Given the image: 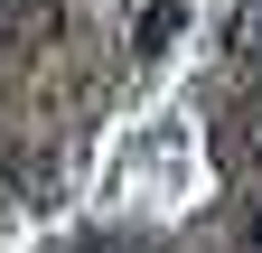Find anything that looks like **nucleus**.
I'll use <instances>...</instances> for the list:
<instances>
[{"mask_svg":"<svg viewBox=\"0 0 262 253\" xmlns=\"http://www.w3.org/2000/svg\"><path fill=\"white\" fill-rule=\"evenodd\" d=\"M75 253H159V244H141V235H94V244H75Z\"/></svg>","mask_w":262,"mask_h":253,"instance_id":"3","label":"nucleus"},{"mask_svg":"<svg viewBox=\"0 0 262 253\" xmlns=\"http://www.w3.org/2000/svg\"><path fill=\"white\" fill-rule=\"evenodd\" d=\"M244 244H253V253H262V197H253V206H244Z\"/></svg>","mask_w":262,"mask_h":253,"instance_id":"4","label":"nucleus"},{"mask_svg":"<svg viewBox=\"0 0 262 253\" xmlns=\"http://www.w3.org/2000/svg\"><path fill=\"white\" fill-rule=\"evenodd\" d=\"M225 150H234L244 169H262V94H244V103H234V122H225Z\"/></svg>","mask_w":262,"mask_h":253,"instance_id":"2","label":"nucleus"},{"mask_svg":"<svg viewBox=\"0 0 262 253\" xmlns=\"http://www.w3.org/2000/svg\"><path fill=\"white\" fill-rule=\"evenodd\" d=\"M225 56L234 66H262V0H234L225 10Z\"/></svg>","mask_w":262,"mask_h":253,"instance_id":"1","label":"nucleus"},{"mask_svg":"<svg viewBox=\"0 0 262 253\" xmlns=\"http://www.w3.org/2000/svg\"><path fill=\"white\" fill-rule=\"evenodd\" d=\"M19 38V0H0V47H10Z\"/></svg>","mask_w":262,"mask_h":253,"instance_id":"5","label":"nucleus"}]
</instances>
